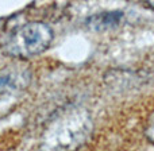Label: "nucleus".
Returning a JSON list of instances; mask_svg holds the SVG:
<instances>
[{
  "instance_id": "1",
  "label": "nucleus",
  "mask_w": 154,
  "mask_h": 151,
  "mask_svg": "<svg viewBox=\"0 0 154 151\" xmlns=\"http://www.w3.org/2000/svg\"><path fill=\"white\" fill-rule=\"evenodd\" d=\"M89 122L82 113L75 112L57 120L42 142V151H72L79 147L89 132Z\"/></svg>"
},
{
  "instance_id": "2",
  "label": "nucleus",
  "mask_w": 154,
  "mask_h": 151,
  "mask_svg": "<svg viewBox=\"0 0 154 151\" xmlns=\"http://www.w3.org/2000/svg\"><path fill=\"white\" fill-rule=\"evenodd\" d=\"M51 41L53 31L48 24L30 22L14 30L5 42V51L14 57H34L46 50Z\"/></svg>"
},
{
  "instance_id": "3",
  "label": "nucleus",
  "mask_w": 154,
  "mask_h": 151,
  "mask_svg": "<svg viewBox=\"0 0 154 151\" xmlns=\"http://www.w3.org/2000/svg\"><path fill=\"white\" fill-rule=\"evenodd\" d=\"M122 16V14L119 11L116 12H108V14H103V15H97L96 18H93L95 20V26H109V24H114V23H118L119 18Z\"/></svg>"
},
{
  "instance_id": "4",
  "label": "nucleus",
  "mask_w": 154,
  "mask_h": 151,
  "mask_svg": "<svg viewBox=\"0 0 154 151\" xmlns=\"http://www.w3.org/2000/svg\"><path fill=\"white\" fill-rule=\"evenodd\" d=\"M145 134H146L147 139H149L150 142H153V143H154V115H153L152 117H150L149 123H147L146 130H145Z\"/></svg>"
},
{
  "instance_id": "5",
  "label": "nucleus",
  "mask_w": 154,
  "mask_h": 151,
  "mask_svg": "<svg viewBox=\"0 0 154 151\" xmlns=\"http://www.w3.org/2000/svg\"><path fill=\"white\" fill-rule=\"evenodd\" d=\"M145 5H146L147 8H152V10H154V2H147V3H145Z\"/></svg>"
}]
</instances>
